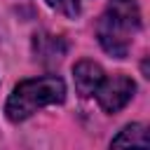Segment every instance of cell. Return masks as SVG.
Here are the masks:
<instances>
[{
	"label": "cell",
	"mask_w": 150,
	"mask_h": 150,
	"mask_svg": "<svg viewBox=\"0 0 150 150\" xmlns=\"http://www.w3.org/2000/svg\"><path fill=\"white\" fill-rule=\"evenodd\" d=\"M33 49H35V59H40L42 63H56L63 59L66 54V42L59 35H47L40 33L33 40Z\"/></svg>",
	"instance_id": "5b68a950"
},
{
	"label": "cell",
	"mask_w": 150,
	"mask_h": 150,
	"mask_svg": "<svg viewBox=\"0 0 150 150\" xmlns=\"http://www.w3.org/2000/svg\"><path fill=\"white\" fill-rule=\"evenodd\" d=\"M52 9H56V12H61L63 16H68V19H75V16H80V0H45Z\"/></svg>",
	"instance_id": "52a82bcc"
},
{
	"label": "cell",
	"mask_w": 150,
	"mask_h": 150,
	"mask_svg": "<svg viewBox=\"0 0 150 150\" xmlns=\"http://www.w3.org/2000/svg\"><path fill=\"white\" fill-rule=\"evenodd\" d=\"M138 28H141V12L136 0H110L103 16L96 23V35L101 47L110 56L124 59Z\"/></svg>",
	"instance_id": "6da1fadb"
},
{
	"label": "cell",
	"mask_w": 150,
	"mask_h": 150,
	"mask_svg": "<svg viewBox=\"0 0 150 150\" xmlns=\"http://www.w3.org/2000/svg\"><path fill=\"white\" fill-rule=\"evenodd\" d=\"M134 91H136V84H134L131 77L112 75V77H103V82L98 84V89L94 94H96L98 105L105 112H117V110H122L131 101Z\"/></svg>",
	"instance_id": "3957f363"
},
{
	"label": "cell",
	"mask_w": 150,
	"mask_h": 150,
	"mask_svg": "<svg viewBox=\"0 0 150 150\" xmlns=\"http://www.w3.org/2000/svg\"><path fill=\"white\" fill-rule=\"evenodd\" d=\"M103 68L89 59H82L75 63L73 68V80H75V89L80 96H94V91L98 89V84L103 82Z\"/></svg>",
	"instance_id": "277c9868"
},
{
	"label": "cell",
	"mask_w": 150,
	"mask_h": 150,
	"mask_svg": "<svg viewBox=\"0 0 150 150\" xmlns=\"http://www.w3.org/2000/svg\"><path fill=\"white\" fill-rule=\"evenodd\" d=\"M63 98H66V84L61 77H56V75L33 77V80L19 82L12 89L5 112H7L9 122H23L35 110H40L45 105L63 103Z\"/></svg>",
	"instance_id": "7a4b0ae2"
},
{
	"label": "cell",
	"mask_w": 150,
	"mask_h": 150,
	"mask_svg": "<svg viewBox=\"0 0 150 150\" xmlns=\"http://www.w3.org/2000/svg\"><path fill=\"white\" fill-rule=\"evenodd\" d=\"M148 143H150V138H148V131H145L143 124H129V127H124L110 141L112 148H127V145H141V148H145Z\"/></svg>",
	"instance_id": "8992f818"
}]
</instances>
